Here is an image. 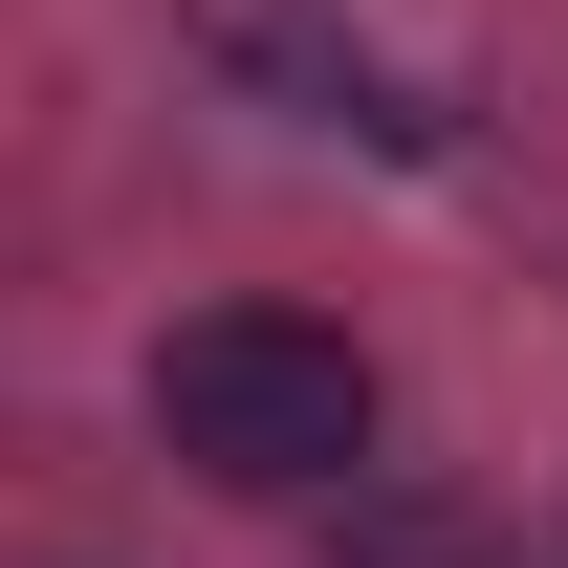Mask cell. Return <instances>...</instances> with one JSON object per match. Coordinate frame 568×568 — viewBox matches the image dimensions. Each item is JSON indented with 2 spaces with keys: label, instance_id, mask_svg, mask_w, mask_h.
I'll return each instance as SVG.
<instances>
[{
  "label": "cell",
  "instance_id": "1",
  "mask_svg": "<svg viewBox=\"0 0 568 568\" xmlns=\"http://www.w3.org/2000/svg\"><path fill=\"white\" fill-rule=\"evenodd\" d=\"M153 437L241 503H306L372 459V351L351 328H306V306H197L175 351H153Z\"/></svg>",
  "mask_w": 568,
  "mask_h": 568
}]
</instances>
